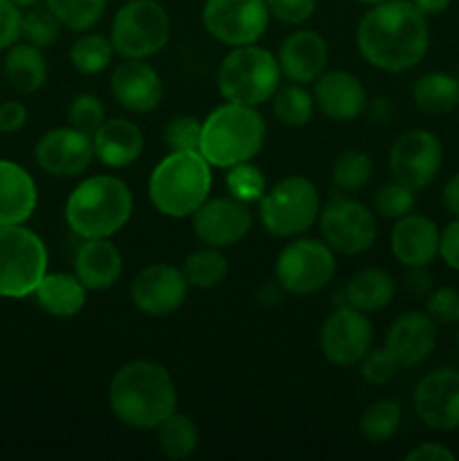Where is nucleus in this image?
Instances as JSON below:
<instances>
[{"mask_svg": "<svg viewBox=\"0 0 459 461\" xmlns=\"http://www.w3.org/2000/svg\"><path fill=\"white\" fill-rule=\"evenodd\" d=\"M360 57L382 72H408L430 48L428 16L412 0H385L363 14L356 30Z\"/></svg>", "mask_w": 459, "mask_h": 461, "instance_id": "nucleus-1", "label": "nucleus"}, {"mask_svg": "<svg viewBox=\"0 0 459 461\" xmlns=\"http://www.w3.org/2000/svg\"><path fill=\"white\" fill-rule=\"evenodd\" d=\"M108 405L124 426L133 430H156L178 410V392L162 365L153 360H130L111 378Z\"/></svg>", "mask_w": 459, "mask_h": 461, "instance_id": "nucleus-2", "label": "nucleus"}, {"mask_svg": "<svg viewBox=\"0 0 459 461\" xmlns=\"http://www.w3.org/2000/svg\"><path fill=\"white\" fill-rule=\"evenodd\" d=\"M133 216V194L117 176L81 180L66 201L68 228L81 239H111Z\"/></svg>", "mask_w": 459, "mask_h": 461, "instance_id": "nucleus-3", "label": "nucleus"}, {"mask_svg": "<svg viewBox=\"0 0 459 461\" xmlns=\"http://www.w3.org/2000/svg\"><path fill=\"white\" fill-rule=\"evenodd\" d=\"M266 120L256 106L225 102L202 120L201 156L216 169L252 162L266 144Z\"/></svg>", "mask_w": 459, "mask_h": 461, "instance_id": "nucleus-4", "label": "nucleus"}, {"mask_svg": "<svg viewBox=\"0 0 459 461\" xmlns=\"http://www.w3.org/2000/svg\"><path fill=\"white\" fill-rule=\"evenodd\" d=\"M210 192L212 165L201 151H169L148 176V201L169 219H192Z\"/></svg>", "mask_w": 459, "mask_h": 461, "instance_id": "nucleus-5", "label": "nucleus"}, {"mask_svg": "<svg viewBox=\"0 0 459 461\" xmlns=\"http://www.w3.org/2000/svg\"><path fill=\"white\" fill-rule=\"evenodd\" d=\"M216 86L225 102L246 104V106H261L270 102L282 86L277 54L256 43L232 48L220 61Z\"/></svg>", "mask_w": 459, "mask_h": 461, "instance_id": "nucleus-6", "label": "nucleus"}, {"mask_svg": "<svg viewBox=\"0 0 459 461\" xmlns=\"http://www.w3.org/2000/svg\"><path fill=\"white\" fill-rule=\"evenodd\" d=\"M320 210V192L306 176H286L266 189L259 201L261 223L277 239H295L309 232L318 223Z\"/></svg>", "mask_w": 459, "mask_h": 461, "instance_id": "nucleus-7", "label": "nucleus"}, {"mask_svg": "<svg viewBox=\"0 0 459 461\" xmlns=\"http://www.w3.org/2000/svg\"><path fill=\"white\" fill-rule=\"evenodd\" d=\"M48 273V248L34 230L0 225V297L25 300Z\"/></svg>", "mask_w": 459, "mask_h": 461, "instance_id": "nucleus-8", "label": "nucleus"}, {"mask_svg": "<svg viewBox=\"0 0 459 461\" xmlns=\"http://www.w3.org/2000/svg\"><path fill=\"white\" fill-rule=\"evenodd\" d=\"M111 43L122 59H151L171 39V18L158 0H129L111 23Z\"/></svg>", "mask_w": 459, "mask_h": 461, "instance_id": "nucleus-9", "label": "nucleus"}, {"mask_svg": "<svg viewBox=\"0 0 459 461\" xmlns=\"http://www.w3.org/2000/svg\"><path fill=\"white\" fill-rule=\"evenodd\" d=\"M336 252L322 239L295 237L279 250L274 282L291 295H315L336 277Z\"/></svg>", "mask_w": 459, "mask_h": 461, "instance_id": "nucleus-10", "label": "nucleus"}, {"mask_svg": "<svg viewBox=\"0 0 459 461\" xmlns=\"http://www.w3.org/2000/svg\"><path fill=\"white\" fill-rule=\"evenodd\" d=\"M320 234L336 255L356 257L367 252L376 243L378 223L374 212L364 203L340 194L320 210Z\"/></svg>", "mask_w": 459, "mask_h": 461, "instance_id": "nucleus-11", "label": "nucleus"}, {"mask_svg": "<svg viewBox=\"0 0 459 461\" xmlns=\"http://www.w3.org/2000/svg\"><path fill=\"white\" fill-rule=\"evenodd\" d=\"M201 21L212 39L238 48L256 43L266 34L270 12L264 0H205Z\"/></svg>", "mask_w": 459, "mask_h": 461, "instance_id": "nucleus-12", "label": "nucleus"}, {"mask_svg": "<svg viewBox=\"0 0 459 461\" xmlns=\"http://www.w3.org/2000/svg\"><path fill=\"white\" fill-rule=\"evenodd\" d=\"M444 165V144L432 131L410 129L390 149V171L394 180L421 192L435 183Z\"/></svg>", "mask_w": 459, "mask_h": 461, "instance_id": "nucleus-13", "label": "nucleus"}, {"mask_svg": "<svg viewBox=\"0 0 459 461\" xmlns=\"http://www.w3.org/2000/svg\"><path fill=\"white\" fill-rule=\"evenodd\" d=\"M374 347V327L367 313L342 304L333 309L320 329V351L336 367H354Z\"/></svg>", "mask_w": 459, "mask_h": 461, "instance_id": "nucleus-14", "label": "nucleus"}, {"mask_svg": "<svg viewBox=\"0 0 459 461\" xmlns=\"http://www.w3.org/2000/svg\"><path fill=\"white\" fill-rule=\"evenodd\" d=\"M189 282L183 268L171 264H151L130 282V302L148 318H166L187 302Z\"/></svg>", "mask_w": 459, "mask_h": 461, "instance_id": "nucleus-15", "label": "nucleus"}, {"mask_svg": "<svg viewBox=\"0 0 459 461\" xmlns=\"http://www.w3.org/2000/svg\"><path fill=\"white\" fill-rule=\"evenodd\" d=\"M252 230V214L246 203L232 196L207 198L192 214V232L202 246L232 248Z\"/></svg>", "mask_w": 459, "mask_h": 461, "instance_id": "nucleus-16", "label": "nucleus"}, {"mask_svg": "<svg viewBox=\"0 0 459 461\" xmlns=\"http://www.w3.org/2000/svg\"><path fill=\"white\" fill-rule=\"evenodd\" d=\"M34 160L43 174L54 178H76L94 160L93 138L68 126L45 131L34 144Z\"/></svg>", "mask_w": 459, "mask_h": 461, "instance_id": "nucleus-17", "label": "nucleus"}, {"mask_svg": "<svg viewBox=\"0 0 459 461\" xmlns=\"http://www.w3.org/2000/svg\"><path fill=\"white\" fill-rule=\"evenodd\" d=\"M414 412L430 430H459V369L428 372L414 387Z\"/></svg>", "mask_w": 459, "mask_h": 461, "instance_id": "nucleus-18", "label": "nucleus"}, {"mask_svg": "<svg viewBox=\"0 0 459 461\" xmlns=\"http://www.w3.org/2000/svg\"><path fill=\"white\" fill-rule=\"evenodd\" d=\"M111 95L124 111L147 115L162 102V79L147 59H122L111 72Z\"/></svg>", "mask_w": 459, "mask_h": 461, "instance_id": "nucleus-19", "label": "nucleus"}, {"mask_svg": "<svg viewBox=\"0 0 459 461\" xmlns=\"http://www.w3.org/2000/svg\"><path fill=\"white\" fill-rule=\"evenodd\" d=\"M385 347L400 367H418L436 349V322L426 311L400 313L390 324Z\"/></svg>", "mask_w": 459, "mask_h": 461, "instance_id": "nucleus-20", "label": "nucleus"}, {"mask_svg": "<svg viewBox=\"0 0 459 461\" xmlns=\"http://www.w3.org/2000/svg\"><path fill=\"white\" fill-rule=\"evenodd\" d=\"M282 77L292 84H315L328 66V43L320 32L295 30L282 41L277 50Z\"/></svg>", "mask_w": 459, "mask_h": 461, "instance_id": "nucleus-21", "label": "nucleus"}, {"mask_svg": "<svg viewBox=\"0 0 459 461\" xmlns=\"http://www.w3.org/2000/svg\"><path fill=\"white\" fill-rule=\"evenodd\" d=\"M315 108L333 122H351L367 106L363 81L346 70H324L313 84Z\"/></svg>", "mask_w": 459, "mask_h": 461, "instance_id": "nucleus-22", "label": "nucleus"}, {"mask_svg": "<svg viewBox=\"0 0 459 461\" xmlns=\"http://www.w3.org/2000/svg\"><path fill=\"white\" fill-rule=\"evenodd\" d=\"M439 232L436 223L423 214H405L396 219L390 234L392 255L405 268L430 266L439 257Z\"/></svg>", "mask_w": 459, "mask_h": 461, "instance_id": "nucleus-23", "label": "nucleus"}, {"mask_svg": "<svg viewBox=\"0 0 459 461\" xmlns=\"http://www.w3.org/2000/svg\"><path fill=\"white\" fill-rule=\"evenodd\" d=\"M94 160L108 169H126L140 160L144 151V133L126 117L106 120L93 135Z\"/></svg>", "mask_w": 459, "mask_h": 461, "instance_id": "nucleus-24", "label": "nucleus"}, {"mask_svg": "<svg viewBox=\"0 0 459 461\" xmlns=\"http://www.w3.org/2000/svg\"><path fill=\"white\" fill-rule=\"evenodd\" d=\"M124 270V257L111 239H84L75 255V275L88 291H108Z\"/></svg>", "mask_w": 459, "mask_h": 461, "instance_id": "nucleus-25", "label": "nucleus"}, {"mask_svg": "<svg viewBox=\"0 0 459 461\" xmlns=\"http://www.w3.org/2000/svg\"><path fill=\"white\" fill-rule=\"evenodd\" d=\"M39 205V189L30 171L14 160H0V225L27 223Z\"/></svg>", "mask_w": 459, "mask_h": 461, "instance_id": "nucleus-26", "label": "nucleus"}, {"mask_svg": "<svg viewBox=\"0 0 459 461\" xmlns=\"http://www.w3.org/2000/svg\"><path fill=\"white\" fill-rule=\"evenodd\" d=\"M48 59L43 50L27 41H18L4 50L3 75L7 84L21 95H34L48 81Z\"/></svg>", "mask_w": 459, "mask_h": 461, "instance_id": "nucleus-27", "label": "nucleus"}, {"mask_svg": "<svg viewBox=\"0 0 459 461\" xmlns=\"http://www.w3.org/2000/svg\"><path fill=\"white\" fill-rule=\"evenodd\" d=\"M88 288L70 273H45L34 291V300L52 318H75L84 311Z\"/></svg>", "mask_w": 459, "mask_h": 461, "instance_id": "nucleus-28", "label": "nucleus"}, {"mask_svg": "<svg viewBox=\"0 0 459 461\" xmlns=\"http://www.w3.org/2000/svg\"><path fill=\"white\" fill-rule=\"evenodd\" d=\"M396 282L385 268H363L351 275L342 288V304H349L363 313H376L392 304Z\"/></svg>", "mask_w": 459, "mask_h": 461, "instance_id": "nucleus-29", "label": "nucleus"}, {"mask_svg": "<svg viewBox=\"0 0 459 461\" xmlns=\"http://www.w3.org/2000/svg\"><path fill=\"white\" fill-rule=\"evenodd\" d=\"M412 102L426 115H446L459 106V79L448 72H426L414 81Z\"/></svg>", "mask_w": 459, "mask_h": 461, "instance_id": "nucleus-30", "label": "nucleus"}, {"mask_svg": "<svg viewBox=\"0 0 459 461\" xmlns=\"http://www.w3.org/2000/svg\"><path fill=\"white\" fill-rule=\"evenodd\" d=\"M198 426L192 417L183 412H171L160 426L156 428V441L160 453L166 459L183 461L192 457L194 450L198 448Z\"/></svg>", "mask_w": 459, "mask_h": 461, "instance_id": "nucleus-31", "label": "nucleus"}, {"mask_svg": "<svg viewBox=\"0 0 459 461\" xmlns=\"http://www.w3.org/2000/svg\"><path fill=\"white\" fill-rule=\"evenodd\" d=\"M183 273L187 277L189 286L210 291V288H216L219 284H223L225 277H228V257L223 255L220 248L202 246L198 250H194L192 255H187V259L183 264Z\"/></svg>", "mask_w": 459, "mask_h": 461, "instance_id": "nucleus-32", "label": "nucleus"}, {"mask_svg": "<svg viewBox=\"0 0 459 461\" xmlns=\"http://www.w3.org/2000/svg\"><path fill=\"white\" fill-rule=\"evenodd\" d=\"M270 102H273V115L279 124L300 129V126H306L313 120V93H309L302 84H292L291 81V84L279 86Z\"/></svg>", "mask_w": 459, "mask_h": 461, "instance_id": "nucleus-33", "label": "nucleus"}, {"mask_svg": "<svg viewBox=\"0 0 459 461\" xmlns=\"http://www.w3.org/2000/svg\"><path fill=\"white\" fill-rule=\"evenodd\" d=\"M115 57L111 39L99 32H81L70 48V63L79 75L93 77L106 70Z\"/></svg>", "mask_w": 459, "mask_h": 461, "instance_id": "nucleus-34", "label": "nucleus"}, {"mask_svg": "<svg viewBox=\"0 0 459 461\" xmlns=\"http://www.w3.org/2000/svg\"><path fill=\"white\" fill-rule=\"evenodd\" d=\"M374 174V160L369 153L360 151V149H349V151L340 153L333 162L331 169V183L338 192L354 194L360 192L369 185Z\"/></svg>", "mask_w": 459, "mask_h": 461, "instance_id": "nucleus-35", "label": "nucleus"}, {"mask_svg": "<svg viewBox=\"0 0 459 461\" xmlns=\"http://www.w3.org/2000/svg\"><path fill=\"white\" fill-rule=\"evenodd\" d=\"M400 405L394 399H381L367 405V410L360 417V435L369 444H382L392 439L400 428Z\"/></svg>", "mask_w": 459, "mask_h": 461, "instance_id": "nucleus-36", "label": "nucleus"}, {"mask_svg": "<svg viewBox=\"0 0 459 461\" xmlns=\"http://www.w3.org/2000/svg\"><path fill=\"white\" fill-rule=\"evenodd\" d=\"M45 7L72 32H88L104 18L108 0H43Z\"/></svg>", "mask_w": 459, "mask_h": 461, "instance_id": "nucleus-37", "label": "nucleus"}, {"mask_svg": "<svg viewBox=\"0 0 459 461\" xmlns=\"http://www.w3.org/2000/svg\"><path fill=\"white\" fill-rule=\"evenodd\" d=\"M61 21H58L48 7H39V5H36V7H30L22 14L21 39L36 45V48H52V45L61 39Z\"/></svg>", "mask_w": 459, "mask_h": 461, "instance_id": "nucleus-38", "label": "nucleus"}, {"mask_svg": "<svg viewBox=\"0 0 459 461\" xmlns=\"http://www.w3.org/2000/svg\"><path fill=\"white\" fill-rule=\"evenodd\" d=\"M225 185H228L230 196L246 203V205L259 203L264 198L266 189H268L264 171L252 165V162H241V165L230 167L228 174H225Z\"/></svg>", "mask_w": 459, "mask_h": 461, "instance_id": "nucleus-39", "label": "nucleus"}, {"mask_svg": "<svg viewBox=\"0 0 459 461\" xmlns=\"http://www.w3.org/2000/svg\"><path fill=\"white\" fill-rule=\"evenodd\" d=\"M414 205H417V192L410 189L408 185L399 183V180L381 185L374 194V210L382 219H403L405 214L414 210Z\"/></svg>", "mask_w": 459, "mask_h": 461, "instance_id": "nucleus-40", "label": "nucleus"}, {"mask_svg": "<svg viewBox=\"0 0 459 461\" xmlns=\"http://www.w3.org/2000/svg\"><path fill=\"white\" fill-rule=\"evenodd\" d=\"M106 122V106L94 93H79L68 106V124L93 138L94 131Z\"/></svg>", "mask_w": 459, "mask_h": 461, "instance_id": "nucleus-41", "label": "nucleus"}, {"mask_svg": "<svg viewBox=\"0 0 459 461\" xmlns=\"http://www.w3.org/2000/svg\"><path fill=\"white\" fill-rule=\"evenodd\" d=\"M202 122L194 115H176L162 129V140L169 151H198Z\"/></svg>", "mask_w": 459, "mask_h": 461, "instance_id": "nucleus-42", "label": "nucleus"}, {"mask_svg": "<svg viewBox=\"0 0 459 461\" xmlns=\"http://www.w3.org/2000/svg\"><path fill=\"white\" fill-rule=\"evenodd\" d=\"M360 376L369 385H387L392 378L396 376L400 365L396 363L394 356L390 354L387 347H378V349H369L360 360Z\"/></svg>", "mask_w": 459, "mask_h": 461, "instance_id": "nucleus-43", "label": "nucleus"}, {"mask_svg": "<svg viewBox=\"0 0 459 461\" xmlns=\"http://www.w3.org/2000/svg\"><path fill=\"white\" fill-rule=\"evenodd\" d=\"M426 313L441 327H459V291L453 286L432 288L426 297Z\"/></svg>", "mask_w": 459, "mask_h": 461, "instance_id": "nucleus-44", "label": "nucleus"}, {"mask_svg": "<svg viewBox=\"0 0 459 461\" xmlns=\"http://www.w3.org/2000/svg\"><path fill=\"white\" fill-rule=\"evenodd\" d=\"M264 3L270 18L291 27L304 25L318 9V0H264Z\"/></svg>", "mask_w": 459, "mask_h": 461, "instance_id": "nucleus-45", "label": "nucleus"}, {"mask_svg": "<svg viewBox=\"0 0 459 461\" xmlns=\"http://www.w3.org/2000/svg\"><path fill=\"white\" fill-rule=\"evenodd\" d=\"M22 12L14 0H0V52L21 41Z\"/></svg>", "mask_w": 459, "mask_h": 461, "instance_id": "nucleus-46", "label": "nucleus"}, {"mask_svg": "<svg viewBox=\"0 0 459 461\" xmlns=\"http://www.w3.org/2000/svg\"><path fill=\"white\" fill-rule=\"evenodd\" d=\"M30 120V111L18 99H7L0 104V135H14L21 129H25Z\"/></svg>", "mask_w": 459, "mask_h": 461, "instance_id": "nucleus-47", "label": "nucleus"}, {"mask_svg": "<svg viewBox=\"0 0 459 461\" xmlns=\"http://www.w3.org/2000/svg\"><path fill=\"white\" fill-rule=\"evenodd\" d=\"M439 257L450 270L459 273V219H453L439 232Z\"/></svg>", "mask_w": 459, "mask_h": 461, "instance_id": "nucleus-48", "label": "nucleus"}, {"mask_svg": "<svg viewBox=\"0 0 459 461\" xmlns=\"http://www.w3.org/2000/svg\"><path fill=\"white\" fill-rule=\"evenodd\" d=\"M408 461H454L457 455L448 448V446L439 444V441H426V444H418L417 448L410 450L405 455Z\"/></svg>", "mask_w": 459, "mask_h": 461, "instance_id": "nucleus-49", "label": "nucleus"}, {"mask_svg": "<svg viewBox=\"0 0 459 461\" xmlns=\"http://www.w3.org/2000/svg\"><path fill=\"white\" fill-rule=\"evenodd\" d=\"M405 291L412 297L426 300L432 291V277L428 273V266H417V268H408L405 275Z\"/></svg>", "mask_w": 459, "mask_h": 461, "instance_id": "nucleus-50", "label": "nucleus"}, {"mask_svg": "<svg viewBox=\"0 0 459 461\" xmlns=\"http://www.w3.org/2000/svg\"><path fill=\"white\" fill-rule=\"evenodd\" d=\"M364 115L372 124H387L394 115V106L387 97L382 95H376V97H369L367 99V106H364Z\"/></svg>", "mask_w": 459, "mask_h": 461, "instance_id": "nucleus-51", "label": "nucleus"}, {"mask_svg": "<svg viewBox=\"0 0 459 461\" xmlns=\"http://www.w3.org/2000/svg\"><path fill=\"white\" fill-rule=\"evenodd\" d=\"M441 203L450 216L459 219V171L446 183L444 192H441Z\"/></svg>", "mask_w": 459, "mask_h": 461, "instance_id": "nucleus-52", "label": "nucleus"}, {"mask_svg": "<svg viewBox=\"0 0 459 461\" xmlns=\"http://www.w3.org/2000/svg\"><path fill=\"white\" fill-rule=\"evenodd\" d=\"M418 9H421L426 16H436V14H444L446 9L453 5V0H412Z\"/></svg>", "mask_w": 459, "mask_h": 461, "instance_id": "nucleus-53", "label": "nucleus"}, {"mask_svg": "<svg viewBox=\"0 0 459 461\" xmlns=\"http://www.w3.org/2000/svg\"><path fill=\"white\" fill-rule=\"evenodd\" d=\"M14 3H16L21 9H30V7H36V5H40L43 0H14Z\"/></svg>", "mask_w": 459, "mask_h": 461, "instance_id": "nucleus-54", "label": "nucleus"}, {"mask_svg": "<svg viewBox=\"0 0 459 461\" xmlns=\"http://www.w3.org/2000/svg\"><path fill=\"white\" fill-rule=\"evenodd\" d=\"M356 3H360V5H369V7H372V5L385 3V0H356Z\"/></svg>", "mask_w": 459, "mask_h": 461, "instance_id": "nucleus-55", "label": "nucleus"}, {"mask_svg": "<svg viewBox=\"0 0 459 461\" xmlns=\"http://www.w3.org/2000/svg\"><path fill=\"white\" fill-rule=\"evenodd\" d=\"M457 351H459V329H457Z\"/></svg>", "mask_w": 459, "mask_h": 461, "instance_id": "nucleus-56", "label": "nucleus"}]
</instances>
